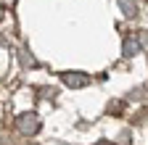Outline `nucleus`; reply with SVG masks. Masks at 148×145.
<instances>
[{"label":"nucleus","instance_id":"obj_3","mask_svg":"<svg viewBox=\"0 0 148 145\" xmlns=\"http://www.w3.org/2000/svg\"><path fill=\"white\" fill-rule=\"evenodd\" d=\"M135 53H140V42L135 37H127L124 40V56H135Z\"/></svg>","mask_w":148,"mask_h":145},{"label":"nucleus","instance_id":"obj_1","mask_svg":"<svg viewBox=\"0 0 148 145\" xmlns=\"http://www.w3.org/2000/svg\"><path fill=\"white\" fill-rule=\"evenodd\" d=\"M16 129L21 132V135H27V137L37 135V129H40V116H37L34 111L18 114V116H16Z\"/></svg>","mask_w":148,"mask_h":145},{"label":"nucleus","instance_id":"obj_4","mask_svg":"<svg viewBox=\"0 0 148 145\" xmlns=\"http://www.w3.org/2000/svg\"><path fill=\"white\" fill-rule=\"evenodd\" d=\"M140 48H148V32H140V37H138Z\"/></svg>","mask_w":148,"mask_h":145},{"label":"nucleus","instance_id":"obj_2","mask_svg":"<svg viewBox=\"0 0 148 145\" xmlns=\"http://www.w3.org/2000/svg\"><path fill=\"white\" fill-rule=\"evenodd\" d=\"M61 79H64V84L71 87V90H79V87H87V84H90V74H85V71H64Z\"/></svg>","mask_w":148,"mask_h":145},{"label":"nucleus","instance_id":"obj_5","mask_svg":"<svg viewBox=\"0 0 148 145\" xmlns=\"http://www.w3.org/2000/svg\"><path fill=\"white\" fill-rule=\"evenodd\" d=\"M122 8H124V13H127V16H132V13H135V5H132V3H124Z\"/></svg>","mask_w":148,"mask_h":145},{"label":"nucleus","instance_id":"obj_6","mask_svg":"<svg viewBox=\"0 0 148 145\" xmlns=\"http://www.w3.org/2000/svg\"><path fill=\"white\" fill-rule=\"evenodd\" d=\"M95 145H114V142H108V140H101V142H95Z\"/></svg>","mask_w":148,"mask_h":145}]
</instances>
